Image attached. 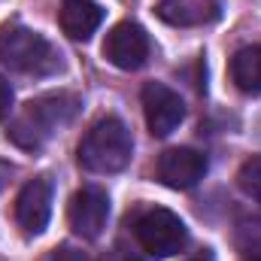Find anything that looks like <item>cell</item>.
<instances>
[{
  "mask_svg": "<svg viewBox=\"0 0 261 261\" xmlns=\"http://www.w3.org/2000/svg\"><path fill=\"white\" fill-rule=\"evenodd\" d=\"M52 261H88V255H85L82 249H76V246L64 243V246H58V249L52 252Z\"/></svg>",
  "mask_w": 261,
  "mask_h": 261,
  "instance_id": "obj_15",
  "label": "cell"
},
{
  "mask_svg": "<svg viewBox=\"0 0 261 261\" xmlns=\"http://www.w3.org/2000/svg\"><path fill=\"white\" fill-rule=\"evenodd\" d=\"M76 113H79V97L76 94H70V91L43 94L37 100H28L15 113V119L6 128V137L24 152H37L55 137V130L70 125L76 119Z\"/></svg>",
  "mask_w": 261,
  "mask_h": 261,
  "instance_id": "obj_1",
  "label": "cell"
},
{
  "mask_svg": "<svg viewBox=\"0 0 261 261\" xmlns=\"http://www.w3.org/2000/svg\"><path fill=\"white\" fill-rule=\"evenodd\" d=\"M206 155L189 149V146H176V149H167L161 158H158V179L167 186V189H176V192H186V189H195L197 182L206 176Z\"/></svg>",
  "mask_w": 261,
  "mask_h": 261,
  "instance_id": "obj_9",
  "label": "cell"
},
{
  "mask_svg": "<svg viewBox=\"0 0 261 261\" xmlns=\"http://www.w3.org/2000/svg\"><path fill=\"white\" fill-rule=\"evenodd\" d=\"M237 182H240V189H243V195L252 197L255 203H261V155H252L243 167H240V173H237Z\"/></svg>",
  "mask_w": 261,
  "mask_h": 261,
  "instance_id": "obj_13",
  "label": "cell"
},
{
  "mask_svg": "<svg viewBox=\"0 0 261 261\" xmlns=\"http://www.w3.org/2000/svg\"><path fill=\"white\" fill-rule=\"evenodd\" d=\"M9 176H12V167H9V164H3V161H0V189H3V186H6V179H9Z\"/></svg>",
  "mask_w": 261,
  "mask_h": 261,
  "instance_id": "obj_17",
  "label": "cell"
},
{
  "mask_svg": "<svg viewBox=\"0 0 261 261\" xmlns=\"http://www.w3.org/2000/svg\"><path fill=\"white\" fill-rule=\"evenodd\" d=\"M149 34L137 21H119L103 40V58L119 70H140L149 61Z\"/></svg>",
  "mask_w": 261,
  "mask_h": 261,
  "instance_id": "obj_6",
  "label": "cell"
},
{
  "mask_svg": "<svg viewBox=\"0 0 261 261\" xmlns=\"http://www.w3.org/2000/svg\"><path fill=\"white\" fill-rule=\"evenodd\" d=\"M9 110H12V85L0 76V122L9 116Z\"/></svg>",
  "mask_w": 261,
  "mask_h": 261,
  "instance_id": "obj_16",
  "label": "cell"
},
{
  "mask_svg": "<svg viewBox=\"0 0 261 261\" xmlns=\"http://www.w3.org/2000/svg\"><path fill=\"white\" fill-rule=\"evenodd\" d=\"M246 261H261V252H252V255H246Z\"/></svg>",
  "mask_w": 261,
  "mask_h": 261,
  "instance_id": "obj_18",
  "label": "cell"
},
{
  "mask_svg": "<svg viewBox=\"0 0 261 261\" xmlns=\"http://www.w3.org/2000/svg\"><path fill=\"white\" fill-rule=\"evenodd\" d=\"M100 261H140V258H137V252H134L130 246L116 243L113 249H107V252H103V258H100Z\"/></svg>",
  "mask_w": 261,
  "mask_h": 261,
  "instance_id": "obj_14",
  "label": "cell"
},
{
  "mask_svg": "<svg viewBox=\"0 0 261 261\" xmlns=\"http://www.w3.org/2000/svg\"><path fill=\"white\" fill-rule=\"evenodd\" d=\"M134 137L128 125L116 116L94 122L79 143V164L88 173H119L130 164Z\"/></svg>",
  "mask_w": 261,
  "mask_h": 261,
  "instance_id": "obj_2",
  "label": "cell"
},
{
  "mask_svg": "<svg viewBox=\"0 0 261 261\" xmlns=\"http://www.w3.org/2000/svg\"><path fill=\"white\" fill-rule=\"evenodd\" d=\"M143 116H146V125L152 130V137H167L182 125L186 119V103L182 97L164 85V82H146L143 85Z\"/></svg>",
  "mask_w": 261,
  "mask_h": 261,
  "instance_id": "obj_5",
  "label": "cell"
},
{
  "mask_svg": "<svg viewBox=\"0 0 261 261\" xmlns=\"http://www.w3.org/2000/svg\"><path fill=\"white\" fill-rule=\"evenodd\" d=\"M134 237H137L140 249L152 258H170V255L182 252L189 243V231H186L182 219L164 206H152V210L140 213V219L134 222Z\"/></svg>",
  "mask_w": 261,
  "mask_h": 261,
  "instance_id": "obj_4",
  "label": "cell"
},
{
  "mask_svg": "<svg viewBox=\"0 0 261 261\" xmlns=\"http://www.w3.org/2000/svg\"><path fill=\"white\" fill-rule=\"evenodd\" d=\"M110 219V197L97 186H85L70 197L67 206V222L73 228V234H79L82 240H97L107 228Z\"/></svg>",
  "mask_w": 261,
  "mask_h": 261,
  "instance_id": "obj_7",
  "label": "cell"
},
{
  "mask_svg": "<svg viewBox=\"0 0 261 261\" xmlns=\"http://www.w3.org/2000/svg\"><path fill=\"white\" fill-rule=\"evenodd\" d=\"M61 31L70 40H91V34L103 24V6L94 0H64L58 12Z\"/></svg>",
  "mask_w": 261,
  "mask_h": 261,
  "instance_id": "obj_11",
  "label": "cell"
},
{
  "mask_svg": "<svg viewBox=\"0 0 261 261\" xmlns=\"http://www.w3.org/2000/svg\"><path fill=\"white\" fill-rule=\"evenodd\" d=\"M155 12L161 21L173 28H197V24L216 21L222 15V3L219 0H161Z\"/></svg>",
  "mask_w": 261,
  "mask_h": 261,
  "instance_id": "obj_10",
  "label": "cell"
},
{
  "mask_svg": "<svg viewBox=\"0 0 261 261\" xmlns=\"http://www.w3.org/2000/svg\"><path fill=\"white\" fill-rule=\"evenodd\" d=\"M0 64L15 73L46 76V73L58 70V55L43 34L12 21V24L0 28Z\"/></svg>",
  "mask_w": 261,
  "mask_h": 261,
  "instance_id": "obj_3",
  "label": "cell"
},
{
  "mask_svg": "<svg viewBox=\"0 0 261 261\" xmlns=\"http://www.w3.org/2000/svg\"><path fill=\"white\" fill-rule=\"evenodd\" d=\"M52 219V179L37 176L15 197V222L28 237H37L49 228Z\"/></svg>",
  "mask_w": 261,
  "mask_h": 261,
  "instance_id": "obj_8",
  "label": "cell"
},
{
  "mask_svg": "<svg viewBox=\"0 0 261 261\" xmlns=\"http://www.w3.org/2000/svg\"><path fill=\"white\" fill-rule=\"evenodd\" d=\"M231 82L243 94H261V46H243L231 58Z\"/></svg>",
  "mask_w": 261,
  "mask_h": 261,
  "instance_id": "obj_12",
  "label": "cell"
}]
</instances>
